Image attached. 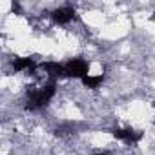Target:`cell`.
Instances as JSON below:
<instances>
[{
	"instance_id": "52a82bcc",
	"label": "cell",
	"mask_w": 155,
	"mask_h": 155,
	"mask_svg": "<svg viewBox=\"0 0 155 155\" xmlns=\"http://www.w3.org/2000/svg\"><path fill=\"white\" fill-rule=\"evenodd\" d=\"M102 82H104V75L102 73H99V75H88V77L82 79V86L88 88V90H97V88H101Z\"/></svg>"
},
{
	"instance_id": "7a4b0ae2",
	"label": "cell",
	"mask_w": 155,
	"mask_h": 155,
	"mask_svg": "<svg viewBox=\"0 0 155 155\" xmlns=\"http://www.w3.org/2000/svg\"><path fill=\"white\" fill-rule=\"evenodd\" d=\"M64 71H66V77L82 81L84 77L90 75V62L84 58H71L64 64Z\"/></svg>"
},
{
	"instance_id": "3957f363",
	"label": "cell",
	"mask_w": 155,
	"mask_h": 155,
	"mask_svg": "<svg viewBox=\"0 0 155 155\" xmlns=\"http://www.w3.org/2000/svg\"><path fill=\"white\" fill-rule=\"evenodd\" d=\"M111 135L126 144H137L140 139H142V131L139 130H133V128H113L111 130Z\"/></svg>"
},
{
	"instance_id": "5b68a950",
	"label": "cell",
	"mask_w": 155,
	"mask_h": 155,
	"mask_svg": "<svg viewBox=\"0 0 155 155\" xmlns=\"http://www.w3.org/2000/svg\"><path fill=\"white\" fill-rule=\"evenodd\" d=\"M11 68L15 71H35L37 64H35V58L31 57H15L11 60Z\"/></svg>"
},
{
	"instance_id": "6da1fadb",
	"label": "cell",
	"mask_w": 155,
	"mask_h": 155,
	"mask_svg": "<svg viewBox=\"0 0 155 155\" xmlns=\"http://www.w3.org/2000/svg\"><path fill=\"white\" fill-rule=\"evenodd\" d=\"M57 93V84L51 81L48 82L46 86H40V88H35L31 86V90H28V99H26V110L29 111H35V110H40L44 106L49 104V101L55 97Z\"/></svg>"
},
{
	"instance_id": "277c9868",
	"label": "cell",
	"mask_w": 155,
	"mask_h": 155,
	"mask_svg": "<svg viewBox=\"0 0 155 155\" xmlns=\"http://www.w3.org/2000/svg\"><path fill=\"white\" fill-rule=\"evenodd\" d=\"M51 18L57 24L66 26V24H69V22H73L77 18V13H75V9L71 6H60V8H57V9L51 11Z\"/></svg>"
},
{
	"instance_id": "8992f818",
	"label": "cell",
	"mask_w": 155,
	"mask_h": 155,
	"mask_svg": "<svg viewBox=\"0 0 155 155\" xmlns=\"http://www.w3.org/2000/svg\"><path fill=\"white\" fill-rule=\"evenodd\" d=\"M38 68H40L46 75H49V77H62V75H66V71H64V64H58V62H53V60L42 62Z\"/></svg>"
},
{
	"instance_id": "ba28073f",
	"label": "cell",
	"mask_w": 155,
	"mask_h": 155,
	"mask_svg": "<svg viewBox=\"0 0 155 155\" xmlns=\"http://www.w3.org/2000/svg\"><path fill=\"white\" fill-rule=\"evenodd\" d=\"M93 155H108V153H104V151H99V153H93Z\"/></svg>"
}]
</instances>
